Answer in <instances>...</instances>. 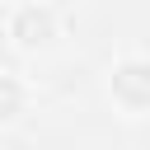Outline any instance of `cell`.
Listing matches in <instances>:
<instances>
[{"label":"cell","mask_w":150,"mask_h":150,"mask_svg":"<svg viewBox=\"0 0 150 150\" xmlns=\"http://www.w3.org/2000/svg\"><path fill=\"white\" fill-rule=\"evenodd\" d=\"M14 38H19L23 47H42V42L52 38V14L38 9V5L19 9V14H14Z\"/></svg>","instance_id":"7a4b0ae2"},{"label":"cell","mask_w":150,"mask_h":150,"mask_svg":"<svg viewBox=\"0 0 150 150\" xmlns=\"http://www.w3.org/2000/svg\"><path fill=\"white\" fill-rule=\"evenodd\" d=\"M112 94L122 108H150V61H127L112 70Z\"/></svg>","instance_id":"6da1fadb"},{"label":"cell","mask_w":150,"mask_h":150,"mask_svg":"<svg viewBox=\"0 0 150 150\" xmlns=\"http://www.w3.org/2000/svg\"><path fill=\"white\" fill-rule=\"evenodd\" d=\"M19 112H23V89H19V80L0 75V122H9Z\"/></svg>","instance_id":"3957f363"}]
</instances>
